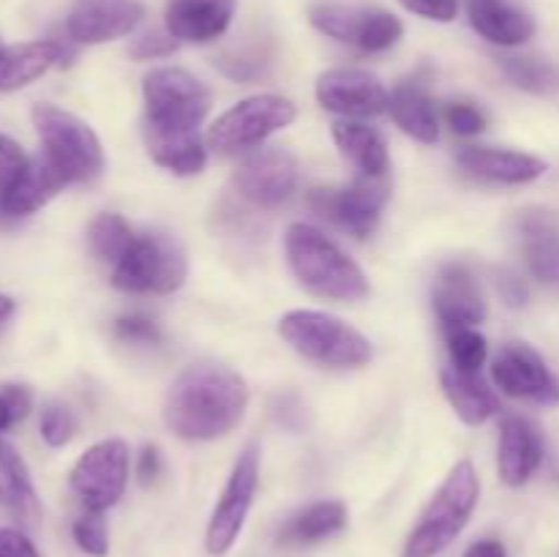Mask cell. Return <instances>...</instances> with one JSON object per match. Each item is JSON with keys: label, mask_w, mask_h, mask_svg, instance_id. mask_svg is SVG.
Masks as SVG:
<instances>
[{"label": "cell", "mask_w": 559, "mask_h": 557, "mask_svg": "<svg viewBox=\"0 0 559 557\" xmlns=\"http://www.w3.org/2000/svg\"><path fill=\"white\" fill-rule=\"evenodd\" d=\"M445 342L453 369L480 371V366L486 364L489 344H486L484 333H478L475 328H448Z\"/></svg>", "instance_id": "d6a6232c"}, {"label": "cell", "mask_w": 559, "mask_h": 557, "mask_svg": "<svg viewBox=\"0 0 559 557\" xmlns=\"http://www.w3.org/2000/svg\"><path fill=\"white\" fill-rule=\"evenodd\" d=\"M14 424H16L14 413H11L9 402H5L3 391H0V431H5V429H9V426H14Z\"/></svg>", "instance_id": "f907efd6"}, {"label": "cell", "mask_w": 559, "mask_h": 557, "mask_svg": "<svg viewBox=\"0 0 559 557\" xmlns=\"http://www.w3.org/2000/svg\"><path fill=\"white\" fill-rule=\"evenodd\" d=\"M500 69L508 80L527 93H546L559 91V66L544 58H530V55H508L500 58Z\"/></svg>", "instance_id": "f1b7e54d"}, {"label": "cell", "mask_w": 559, "mask_h": 557, "mask_svg": "<svg viewBox=\"0 0 559 557\" xmlns=\"http://www.w3.org/2000/svg\"><path fill=\"white\" fill-rule=\"evenodd\" d=\"M235 191L257 208H278L298 191V158L284 147L249 153L233 175Z\"/></svg>", "instance_id": "7c38bea8"}, {"label": "cell", "mask_w": 559, "mask_h": 557, "mask_svg": "<svg viewBox=\"0 0 559 557\" xmlns=\"http://www.w3.org/2000/svg\"><path fill=\"white\" fill-rule=\"evenodd\" d=\"M284 251L289 271L317 298L355 304L369 295V278L358 262L322 229L304 222L289 224L284 233Z\"/></svg>", "instance_id": "7a4b0ae2"}, {"label": "cell", "mask_w": 559, "mask_h": 557, "mask_svg": "<svg viewBox=\"0 0 559 557\" xmlns=\"http://www.w3.org/2000/svg\"><path fill=\"white\" fill-rule=\"evenodd\" d=\"M464 557H508V552L500 541L484 538V541H475V544H469V549L464 552Z\"/></svg>", "instance_id": "c3c4849f"}, {"label": "cell", "mask_w": 559, "mask_h": 557, "mask_svg": "<svg viewBox=\"0 0 559 557\" xmlns=\"http://www.w3.org/2000/svg\"><path fill=\"white\" fill-rule=\"evenodd\" d=\"M344 524H347V506L342 500H317L284 524L278 541L287 546L320 544V541L342 533Z\"/></svg>", "instance_id": "4316f807"}, {"label": "cell", "mask_w": 559, "mask_h": 557, "mask_svg": "<svg viewBox=\"0 0 559 557\" xmlns=\"http://www.w3.org/2000/svg\"><path fill=\"white\" fill-rule=\"evenodd\" d=\"M76 431V418L69 407L63 404H47L41 413V437L47 446L60 448L71 442Z\"/></svg>", "instance_id": "d590c367"}, {"label": "cell", "mask_w": 559, "mask_h": 557, "mask_svg": "<svg viewBox=\"0 0 559 557\" xmlns=\"http://www.w3.org/2000/svg\"><path fill=\"white\" fill-rule=\"evenodd\" d=\"M456 162L473 178L506 186L533 183L549 169L544 158L522 151H502V147H464Z\"/></svg>", "instance_id": "d6986e66"}, {"label": "cell", "mask_w": 559, "mask_h": 557, "mask_svg": "<svg viewBox=\"0 0 559 557\" xmlns=\"http://www.w3.org/2000/svg\"><path fill=\"white\" fill-rule=\"evenodd\" d=\"M257 486H260V448L251 442L240 451L238 462L233 464L222 497L213 508L205 528V549L211 557H224L243 533L246 517L254 506Z\"/></svg>", "instance_id": "9c48e42d"}, {"label": "cell", "mask_w": 559, "mask_h": 557, "mask_svg": "<svg viewBox=\"0 0 559 557\" xmlns=\"http://www.w3.org/2000/svg\"><path fill=\"white\" fill-rule=\"evenodd\" d=\"M33 158L22 151V145L11 137L0 134V191L9 189L27 167H31Z\"/></svg>", "instance_id": "74e56055"}, {"label": "cell", "mask_w": 559, "mask_h": 557, "mask_svg": "<svg viewBox=\"0 0 559 557\" xmlns=\"http://www.w3.org/2000/svg\"><path fill=\"white\" fill-rule=\"evenodd\" d=\"M469 25L497 47H522L535 36V20L506 0H469Z\"/></svg>", "instance_id": "7402d4cb"}, {"label": "cell", "mask_w": 559, "mask_h": 557, "mask_svg": "<svg viewBox=\"0 0 559 557\" xmlns=\"http://www.w3.org/2000/svg\"><path fill=\"white\" fill-rule=\"evenodd\" d=\"M519 229H522L524 240L544 238V235H559V222L549 211H527L519 218Z\"/></svg>", "instance_id": "7bdbcfd3"}, {"label": "cell", "mask_w": 559, "mask_h": 557, "mask_svg": "<svg viewBox=\"0 0 559 557\" xmlns=\"http://www.w3.org/2000/svg\"><path fill=\"white\" fill-rule=\"evenodd\" d=\"M295 118H298V109L289 98L276 96V93H262V96L243 98L224 115H218L207 129L205 142L216 153L229 156V153L262 145L271 134L293 126Z\"/></svg>", "instance_id": "ba28073f"}, {"label": "cell", "mask_w": 559, "mask_h": 557, "mask_svg": "<svg viewBox=\"0 0 559 557\" xmlns=\"http://www.w3.org/2000/svg\"><path fill=\"white\" fill-rule=\"evenodd\" d=\"M388 112H391L393 123L413 140L424 142V145H435L440 140V118H437L435 102L424 82L407 80L393 87Z\"/></svg>", "instance_id": "cb8c5ba5"}, {"label": "cell", "mask_w": 559, "mask_h": 557, "mask_svg": "<svg viewBox=\"0 0 559 557\" xmlns=\"http://www.w3.org/2000/svg\"><path fill=\"white\" fill-rule=\"evenodd\" d=\"M333 140H336L342 156L364 178H385L391 156H388L385 137L374 126L360 123V120H338L333 123Z\"/></svg>", "instance_id": "d4e9b609"}, {"label": "cell", "mask_w": 559, "mask_h": 557, "mask_svg": "<svg viewBox=\"0 0 559 557\" xmlns=\"http://www.w3.org/2000/svg\"><path fill=\"white\" fill-rule=\"evenodd\" d=\"M497 388L511 399L555 407L559 404V380L551 375L546 360L527 342H508L491 364Z\"/></svg>", "instance_id": "4fadbf2b"}, {"label": "cell", "mask_w": 559, "mask_h": 557, "mask_svg": "<svg viewBox=\"0 0 559 557\" xmlns=\"http://www.w3.org/2000/svg\"><path fill=\"white\" fill-rule=\"evenodd\" d=\"M431 300H435L437 320L445 331L448 328H475L489 315L480 282L462 262H451L437 273Z\"/></svg>", "instance_id": "2e32d148"}, {"label": "cell", "mask_w": 559, "mask_h": 557, "mask_svg": "<svg viewBox=\"0 0 559 557\" xmlns=\"http://www.w3.org/2000/svg\"><path fill=\"white\" fill-rule=\"evenodd\" d=\"M399 3L407 11H413V14L431 22H451L459 14L456 0H399Z\"/></svg>", "instance_id": "b9f144b4"}, {"label": "cell", "mask_w": 559, "mask_h": 557, "mask_svg": "<svg viewBox=\"0 0 559 557\" xmlns=\"http://www.w3.org/2000/svg\"><path fill=\"white\" fill-rule=\"evenodd\" d=\"M0 557H41L22 530L0 528Z\"/></svg>", "instance_id": "ee69618b"}, {"label": "cell", "mask_w": 559, "mask_h": 557, "mask_svg": "<svg viewBox=\"0 0 559 557\" xmlns=\"http://www.w3.org/2000/svg\"><path fill=\"white\" fill-rule=\"evenodd\" d=\"M366 9H353V5L342 3H320L311 5L309 22L325 36L336 38L342 44H358L360 25H364Z\"/></svg>", "instance_id": "4dcf8cb0"}, {"label": "cell", "mask_w": 559, "mask_h": 557, "mask_svg": "<svg viewBox=\"0 0 559 557\" xmlns=\"http://www.w3.org/2000/svg\"><path fill=\"white\" fill-rule=\"evenodd\" d=\"M445 120L448 126H451L453 134L459 137H475L486 129V115L467 102L448 104Z\"/></svg>", "instance_id": "60d3db41"}, {"label": "cell", "mask_w": 559, "mask_h": 557, "mask_svg": "<svg viewBox=\"0 0 559 557\" xmlns=\"http://www.w3.org/2000/svg\"><path fill=\"white\" fill-rule=\"evenodd\" d=\"M265 55L262 52H227L218 58V69L229 76V80H238V82H249L257 80V76L265 74Z\"/></svg>", "instance_id": "8d00e7d4"}, {"label": "cell", "mask_w": 559, "mask_h": 557, "mask_svg": "<svg viewBox=\"0 0 559 557\" xmlns=\"http://www.w3.org/2000/svg\"><path fill=\"white\" fill-rule=\"evenodd\" d=\"M249 407V386L222 364H191L164 396V424L189 442H211L229 435Z\"/></svg>", "instance_id": "6da1fadb"}, {"label": "cell", "mask_w": 559, "mask_h": 557, "mask_svg": "<svg viewBox=\"0 0 559 557\" xmlns=\"http://www.w3.org/2000/svg\"><path fill=\"white\" fill-rule=\"evenodd\" d=\"M317 102L344 118H374L388 109L391 93L371 71L328 69L317 76Z\"/></svg>", "instance_id": "5bb4252c"}, {"label": "cell", "mask_w": 559, "mask_h": 557, "mask_svg": "<svg viewBox=\"0 0 559 557\" xmlns=\"http://www.w3.org/2000/svg\"><path fill=\"white\" fill-rule=\"evenodd\" d=\"M66 58H69V49L52 38L22 44L0 42V93L31 85L33 80L47 74L52 66H60Z\"/></svg>", "instance_id": "ffe728a7"}, {"label": "cell", "mask_w": 559, "mask_h": 557, "mask_svg": "<svg viewBox=\"0 0 559 557\" xmlns=\"http://www.w3.org/2000/svg\"><path fill=\"white\" fill-rule=\"evenodd\" d=\"M178 49V42L169 36V31H147L142 33L140 38H134V44L129 47V55L134 60H156V58H167Z\"/></svg>", "instance_id": "f35d334b"}, {"label": "cell", "mask_w": 559, "mask_h": 557, "mask_svg": "<svg viewBox=\"0 0 559 557\" xmlns=\"http://www.w3.org/2000/svg\"><path fill=\"white\" fill-rule=\"evenodd\" d=\"M145 126L158 129H200L211 112V87L178 66L153 69L142 82Z\"/></svg>", "instance_id": "52a82bcc"}, {"label": "cell", "mask_w": 559, "mask_h": 557, "mask_svg": "<svg viewBox=\"0 0 559 557\" xmlns=\"http://www.w3.org/2000/svg\"><path fill=\"white\" fill-rule=\"evenodd\" d=\"M145 14L142 0H76L66 16V33L74 44H107L134 33Z\"/></svg>", "instance_id": "9a60e30c"}, {"label": "cell", "mask_w": 559, "mask_h": 557, "mask_svg": "<svg viewBox=\"0 0 559 557\" xmlns=\"http://www.w3.org/2000/svg\"><path fill=\"white\" fill-rule=\"evenodd\" d=\"M293 415L298 418V424L304 426L306 407L298 402V396H293V393H284V396H278V410H276L278 424L289 426V429H298V426H295V420H293Z\"/></svg>", "instance_id": "f6af8a7d"}, {"label": "cell", "mask_w": 559, "mask_h": 557, "mask_svg": "<svg viewBox=\"0 0 559 557\" xmlns=\"http://www.w3.org/2000/svg\"><path fill=\"white\" fill-rule=\"evenodd\" d=\"M115 333L118 339L131 344H156L162 339V331H158L156 322L145 315H123L115 322Z\"/></svg>", "instance_id": "ab89813d"}, {"label": "cell", "mask_w": 559, "mask_h": 557, "mask_svg": "<svg viewBox=\"0 0 559 557\" xmlns=\"http://www.w3.org/2000/svg\"><path fill=\"white\" fill-rule=\"evenodd\" d=\"M66 183L58 169L44 156L33 158L31 167L14 180L5 191H0V216L22 218L41 211Z\"/></svg>", "instance_id": "603a6c76"}, {"label": "cell", "mask_w": 559, "mask_h": 557, "mask_svg": "<svg viewBox=\"0 0 559 557\" xmlns=\"http://www.w3.org/2000/svg\"><path fill=\"white\" fill-rule=\"evenodd\" d=\"M402 36L404 25L396 14L385 9H366L355 47L364 49V52H388V49L402 42Z\"/></svg>", "instance_id": "1f68e13d"}, {"label": "cell", "mask_w": 559, "mask_h": 557, "mask_svg": "<svg viewBox=\"0 0 559 557\" xmlns=\"http://www.w3.org/2000/svg\"><path fill=\"white\" fill-rule=\"evenodd\" d=\"M480 500V478L473 462H459L420 513L404 541L402 557H437L462 535Z\"/></svg>", "instance_id": "3957f363"}, {"label": "cell", "mask_w": 559, "mask_h": 557, "mask_svg": "<svg viewBox=\"0 0 559 557\" xmlns=\"http://www.w3.org/2000/svg\"><path fill=\"white\" fill-rule=\"evenodd\" d=\"M0 500H3V486H0Z\"/></svg>", "instance_id": "f5cc1de1"}, {"label": "cell", "mask_w": 559, "mask_h": 557, "mask_svg": "<svg viewBox=\"0 0 559 557\" xmlns=\"http://www.w3.org/2000/svg\"><path fill=\"white\" fill-rule=\"evenodd\" d=\"M524 262L538 282L559 287V235L524 240Z\"/></svg>", "instance_id": "836d02e7"}, {"label": "cell", "mask_w": 559, "mask_h": 557, "mask_svg": "<svg viewBox=\"0 0 559 557\" xmlns=\"http://www.w3.org/2000/svg\"><path fill=\"white\" fill-rule=\"evenodd\" d=\"M238 0H169L164 27L175 42L211 44L233 25Z\"/></svg>", "instance_id": "e0dca14e"}, {"label": "cell", "mask_w": 559, "mask_h": 557, "mask_svg": "<svg viewBox=\"0 0 559 557\" xmlns=\"http://www.w3.org/2000/svg\"><path fill=\"white\" fill-rule=\"evenodd\" d=\"M0 475H3V497L9 500L11 513L25 528H36L41 519V502L33 489L31 470H27L22 453L5 440H0Z\"/></svg>", "instance_id": "83f0119b"}, {"label": "cell", "mask_w": 559, "mask_h": 557, "mask_svg": "<svg viewBox=\"0 0 559 557\" xmlns=\"http://www.w3.org/2000/svg\"><path fill=\"white\" fill-rule=\"evenodd\" d=\"M134 238L136 233L120 213H98L87 224V244H91V251L98 260H107L112 265L126 254V249H129Z\"/></svg>", "instance_id": "f546056e"}, {"label": "cell", "mask_w": 559, "mask_h": 557, "mask_svg": "<svg viewBox=\"0 0 559 557\" xmlns=\"http://www.w3.org/2000/svg\"><path fill=\"white\" fill-rule=\"evenodd\" d=\"M102 513L104 511H91V508H85V513H80V517L74 519V524H71L74 544L91 557H107L109 552V530Z\"/></svg>", "instance_id": "e575fe53"}, {"label": "cell", "mask_w": 559, "mask_h": 557, "mask_svg": "<svg viewBox=\"0 0 559 557\" xmlns=\"http://www.w3.org/2000/svg\"><path fill=\"white\" fill-rule=\"evenodd\" d=\"M3 396L5 402H9L11 413H14V420H22L27 415V410H31V391H27L25 386H3Z\"/></svg>", "instance_id": "bcb514c9"}, {"label": "cell", "mask_w": 559, "mask_h": 557, "mask_svg": "<svg viewBox=\"0 0 559 557\" xmlns=\"http://www.w3.org/2000/svg\"><path fill=\"white\" fill-rule=\"evenodd\" d=\"M14 309H16L14 298H11V295H5V293H0V325H3V322L9 320L11 315H14Z\"/></svg>", "instance_id": "816d5d0a"}, {"label": "cell", "mask_w": 559, "mask_h": 557, "mask_svg": "<svg viewBox=\"0 0 559 557\" xmlns=\"http://www.w3.org/2000/svg\"><path fill=\"white\" fill-rule=\"evenodd\" d=\"M278 333L306 360L331 369H360L371 360L369 339L328 311H287L278 320Z\"/></svg>", "instance_id": "277c9868"}, {"label": "cell", "mask_w": 559, "mask_h": 557, "mask_svg": "<svg viewBox=\"0 0 559 557\" xmlns=\"http://www.w3.org/2000/svg\"><path fill=\"white\" fill-rule=\"evenodd\" d=\"M440 386L451 407L467 426H480L500 413V399L480 380L478 371H459L451 366L442 369Z\"/></svg>", "instance_id": "484cf974"}, {"label": "cell", "mask_w": 559, "mask_h": 557, "mask_svg": "<svg viewBox=\"0 0 559 557\" xmlns=\"http://www.w3.org/2000/svg\"><path fill=\"white\" fill-rule=\"evenodd\" d=\"M33 126L41 140V156L58 169L66 183H87L98 178L104 169L102 142L80 115L55 104H36Z\"/></svg>", "instance_id": "5b68a950"}, {"label": "cell", "mask_w": 559, "mask_h": 557, "mask_svg": "<svg viewBox=\"0 0 559 557\" xmlns=\"http://www.w3.org/2000/svg\"><path fill=\"white\" fill-rule=\"evenodd\" d=\"M544 462V440L533 420L522 415H508L500 426V451L497 470L508 486H524Z\"/></svg>", "instance_id": "ac0fdd59"}, {"label": "cell", "mask_w": 559, "mask_h": 557, "mask_svg": "<svg viewBox=\"0 0 559 557\" xmlns=\"http://www.w3.org/2000/svg\"><path fill=\"white\" fill-rule=\"evenodd\" d=\"M189 257L169 233L136 235L126 254L112 265V287L131 295H167L183 287Z\"/></svg>", "instance_id": "8992f818"}, {"label": "cell", "mask_w": 559, "mask_h": 557, "mask_svg": "<svg viewBox=\"0 0 559 557\" xmlns=\"http://www.w3.org/2000/svg\"><path fill=\"white\" fill-rule=\"evenodd\" d=\"M391 189L385 178H364L353 180L349 186H320L309 191L311 211L322 218L336 224L344 233L355 238H366L374 233L380 213L385 208Z\"/></svg>", "instance_id": "30bf717a"}, {"label": "cell", "mask_w": 559, "mask_h": 557, "mask_svg": "<svg viewBox=\"0 0 559 557\" xmlns=\"http://www.w3.org/2000/svg\"><path fill=\"white\" fill-rule=\"evenodd\" d=\"M145 145L158 167L173 175L189 178L200 175L207 164V142L200 137V129H158L145 126Z\"/></svg>", "instance_id": "44dd1931"}, {"label": "cell", "mask_w": 559, "mask_h": 557, "mask_svg": "<svg viewBox=\"0 0 559 557\" xmlns=\"http://www.w3.org/2000/svg\"><path fill=\"white\" fill-rule=\"evenodd\" d=\"M502 293H506L508 304H513V306L524 304V298H527V289H524V284L519 282L516 276L502 278Z\"/></svg>", "instance_id": "681fc988"}, {"label": "cell", "mask_w": 559, "mask_h": 557, "mask_svg": "<svg viewBox=\"0 0 559 557\" xmlns=\"http://www.w3.org/2000/svg\"><path fill=\"white\" fill-rule=\"evenodd\" d=\"M71 491L91 511H107L123 497L129 484V446L120 437L87 448L69 475Z\"/></svg>", "instance_id": "8fae6325"}, {"label": "cell", "mask_w": 559, "mask_h": 557, "mask_svg": "<svg viewBox=\"0 0 559 557\" xmlns=\"http://www.w3.org/2000/svg\"><path fill=\"white\" fill-rule=\"evenodd\" d=\"M136 470H140V478L145 481V484H151V481L156 478L158 473H162V453H158L156 446L142 448L140 464H136Z\"/></svg>", "instance_id": "7dc6e473"}]
</instances>
